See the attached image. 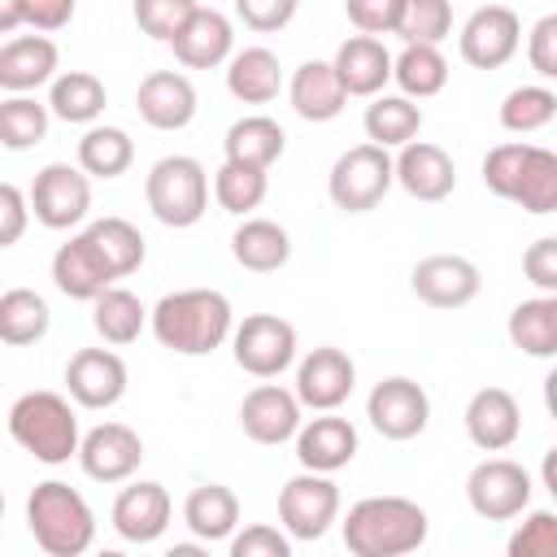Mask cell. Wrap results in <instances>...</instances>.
Segmentation results:
<instances>
[{"mask_svg": "<svg viewBox=\"0 0 557 557\" xmlns=\"http://www.w3.org/2000/svg\"><path fill=\"white\" fill-rule=\"evenodd\" d=\"M152 335L161 348L178 352V357H205L213 348L226 344L231 326V300L213 287H187V292H170L152 305L148 313Z\"/></svg>", "mask_w": 557, "mask_h": 557, "instance_id": "obj_1", "label": "cell"}, {"mask_svg": "<svg viewBox=\"0 0 557 557\" xmlns=\"http://www.w3.org/2000/svg\"><path fill=\"white\" fill-rule=\"evenodd\" d=\"M426 540V509L409 496H366L344 518V548L352 557H409Z\"/></svg>", "mask_w": 557, "mask_h": 557, "instance_id": "obj_2", "label": "cell"}, {"mask_svg": "<svg viewBox=\"0 0 557 557\" xmlns=\"http://www.w3.org/2000/svg\"><path fill=\"white\" fill-rule=\"evenodd\" d=\"M483 183L500 200L522 205L527 213L557 209V152L540 144H496L483 157Z\"/></svg>", "mask_w": 557, "mask_h": 557, "instance_id": "obj_3", "label": "cell"}, {"mask_svg": "<svg viewBox=\"0 0 557 557\" xmlns=\"http://www.w3.org/2000/svg\"><path fill=\"white\" fill-rule=\"evenodd\" d=\"M26 527L35 535V544L48 557H83L96 540V513L83 500V492H74L61 479H48L30 492L26 500Z\"/></svg>", "mask_w": 557, "mask_h": 557, "instance_id": "obj_4", "label": "cell"}, {"mask_svg": "<svg viewBox=\"0 0 557 557\" xmlns=\"http://www.w3.org/2000/svg\"><path fill=\"white\" fill-rule=\"evenodd\" d=\"M9 435L44 466L78 457V418L61 392H26L9 409Z\"/></svg>", "mask_w": 557, "mask_h": 557, "instance_id": "obj_5", "label": "cell"}, {"mask_svg": "<svg viewBox=\"0 0 557 557\" xmlns=\"http://www.w3.org/2000/svg\"><path fill=\"white\" fill-rule=\"evenodd\" d=\"M144 196H148V209L161 226H196L209 209V174L196 157H161L148 178H144Z\"/></svg>", "mask_w": 557, "mask_h": 557, "instance_id": "obj_6", "label": "cell"}, {"mask_svg": "<svg viewBox=\"0 0 557 557\" xmlns=\"http://www.w3.org/2000/svg\"><path fill=\"white\" fill-rule=\"evenodd\" d=\"M392 183H396L392 157L374 144H357V148L339 152L326 174V191H331L335 209H344V213H370L387 196Z\"/></svg>", "mask_w": 557, "mask_h": 557, "instance_id": "obj_7", "label": "cell"}, {"mask_svg": "<svg viewBox=\"0 0 557 557\" xmlns=\"http://www.w3.org/2000/svg\"><path fill=\"white\" fill-rule=\"evenodd\" d=\"M235 366L252 379H278L296 361V326L278 313H248L231 331Z\"/></svg>", "mask_w": 557, "mask_h": 557, "instance_id": "obj_8", "label": "cell"}, {"mask_svg": "<svg viewBox=\"0 0 557 557\" xmlns=\"http://www.w3.org/2000/svg\"><path fill=\"white\" fill-rule=\"evenodd\" d=\"M339 518V487L326 474H296L278 492V531L287 540H322Z\"/></svg>", "mask_w": 557, "mask_h": 557, "instance_id": "obj_9", "label": "cell"}, {"mask_svg": "<svg viewBox=\"0 0 557 557\" xmlns=\"http://www.w3.org/2000/svg\"><path fill=\"white\" fill-rule=\"evenodd\" d=\"M26 205H30V213H35L39 226H48V231H70V226H78V222L87 218V209H91V183H87L83 170L65 165V161H52V165H44V170L35 174Z\"/></svg>", "mask_w": 557, "mask_h": 557, "instance_id": "obj_10", "label": "cell"}, {"mask_svg": "<svg viewBox=\"0 0 557 557\" xmlns=\"http://www.w3.org/2000/svg\"><path fill=\"white\" fill-rule=\"evenodd\" d=\"M466 500L487 522H509L531 505V474L509 457H483L466 479Z\"/></svg>", "mask_w": 557, "mask_h": 557, "instance_id": "obj_11", "label": "cell"}, {"mask_svg": "<svg viewBox=\"0 0 557 557\" xmlns=\"http://www.w3.org/2000/svg\"><path fill=\"white\" fill-rule=\"evenodd\" d=\"M366 418L383 440H413L431 422V396L422 392V383L392 374L366 396Z\"/></svg>", "mask_w": 557, "mask_h": 557, "instance_id": "obj_12", "label": "cell"}, {"mask_svg": "<svg viewBox=\"0 0 557 557\" xmlns=\"http://www.w3.org/2000/svg\"><path fill=\"white\" fill-rule=\"evenodd\" d=\"M518 39H522V22L509 4H483L466 17L461 35H457V48H461V61L474 65V70H500L513 52H518Z\"/></svg>", "mask_w": 557, "mask_h": 557, "instance_id": "obj_13", "label": "cell"}, {"mask_svg": "<svg viewBox=\"0 0 557 557\" xmlns=\"http://www.w3.org/2000/svg\"><path fill=\"white\" fill-rule=\"evenodd\" d=\"M409 287L422 305L431 309H461L479 296L483 287V274L470 257H457V252H431L413 265L409 274Z\"/></svg>", "mask_w": 557, "mask_h": 557, "instance_id": "obj_14", "label": "cell"}, {"mask_svg": "<svg viewBox=\"0 0 557 557\" xmlns=\"http://www.w3.org/2000/svg\"><path fill=\"white\" fill-rule=\"evenodd\" d=\"M352 383H357V366H352V357H348L344 348L322 344V348H313V352L296 366V392H292V396L300 400V409L335 413V409L348 400Z\"/></svg>", "mask_w": 557, "mask_h": 557, "instance_id": "obj_15", "label": "cell"}, {"mask_svg": "<svg viewBox=\"0 0 557 557\" xmlns=\"http://www.w3.org/2000/svg\"><path fill=\"white\" fill-rule=\"evenodd\" d=\"M144 461V440L126 422H100L78 440V466L96 483H122L139 470Z\"/></svg>", "mask_w": 557, "mask_h": 557, "instance_id": "obj_16", "label": "cell"}, {"mask_svg": "<svg viewBox=\"0 0 557 557\" xmlns=\"http://www.w3.org/2000/svg\"><path fill=\"white\" fill-rule=\"evenodd\" d=\"M392 178H396L413 200L435 205V200H448V196H453V187H457V165H453V157H448L440 144L413 139V144H405L400 157L392 161Z\"/></svg>", "mask_w": 557, "mask_h": 557, "instance_id": "obj_17", "label": "cell"}, {"mask_svg": "<svg viewBox=\"0 0 557 557\" xmlns=\"http://www.w3.org/2000/svg\"><path fill=\"white\" fill-rule=\"evenodd\" d=\"M65 387L83 409H109L126 392V366L109 348H78L65 366Z\"/></svg>", "mask_w": 557, "mask_h": 557, "instance_id": "obj_18", "label": "cell"}, {"mask_svg": "<svg viewBox=\"0 0 557 557\" xmlns=\"http://www.w3.org/2000/svg\"><path fill=\"white\" fill-rule=\"evenodd\" d=\"M239 426L257 444H283L300 431V400L278 383H257L239 405Z\"/></svg>", "mask_w": 557, "mask_h": 557, "instance_id": "obj_19", "label": "cell"}, {"mask_svg": "<svg viewBox=\"0 0 557 557\" xmlns=\"http://www.w3.org/2000/svg\"><path fill=\"white\" fill-rule=\"evenodd\" d=\"M170 513H174L170 492L161 483L144 479V483H131V487L117 492V500H113V531L122 540H131V544H152V540L165 535Z\"/></svg>", "mask_w": 557, "mask_h": 557, "instance_id": "obj_20", "label": "cell"}, {"mask_svg": "<svg viewBox=\"0 0 557 557\" xmlns=\"http://www.w3.org/2000/svg\"><path fill=\"white\" fill-rule=\"evenodd\" d=\"M135 109L157 131H183L196 117V87L178 70H152L135 91Z\"/></svg>", "mask_w": 557, "mask_h": 557, "instance_id": "obj_21", "label": "cell"}, {"mask_svg": "<svg viewBox=\"0 0 557 557\" xmlns=\"http://www.w3.org/2000/svg\"><path fill=\"white\" fill-rule=\"evenodd\" d=\"M522 431V409L513 400V392L505 387H479L466 405V435L474 448L483 453H500L518 440Z\"/></svg>", "mask_w": 557, "mask_h": 557, "instance_id": "obj_22", "label": "cell"}, {"mask_svg": "<svg viewBox=\"0 0 557 557\" xmlns=\"http://www.w3.org/2000/svg\"><path fill=\"white\" fill-rule=\"evenodd\" d=\"M357 457V426L348 418L322 413L296 431V461L309 474H335Z\"/></svg>", "mask_w": 557, "mask_h": 557, "instance_id": "obj_23", "label": "cell"}, {"mask_svg": "<svg viewBox=\"0 0 557 557\" xmlns=\"http://www.w3.org/2000/svg\"><path fill=\"white\" fill-rule=\"evenodd\" d=\"M231 44H235V30H231V17L222 9H209V4H196L187 26L170 39L174 57L187 65V70H213L231 57Z\"/></svg>", "mask_w": 557, "mask_h": 557, "instance_id": "obj_24", "label": "cell"}, {"mask_svg": "<svg viewBox=\"0 0 557 557\" xmlns=\"http://www.w3.org/2000/svg\"><path fill=\"white\" fill-rule=\"evenodd\" d=\"M57 61L61 52L48 35H17L0 44V87L13 96H26L57 78Z\"/></svg>", "mask_w": 557, "mask_h": 557, "instance_id": "obj_25", "label": "cell"}, {"mask_svg": "<svg viewBox=\"0 0 557 557\" xmlns=\"http://www.w3.org/2000/svg\"><path fill=\"white\" fill-rule=\"evenodd\" d=\"M344 96H379L383 83L392 78V52L383 48V39H366V35H348L335 48L331 61Z\"/></svg>", "mask_w": 557, "mask_h": 557, "instance_id": "obj_26", "label": "cell"}, {"mask_svg": "<svg viewBox=\"0 0 557 557\" xmlns=\"http://www.w3.org/2000/svg\"><path fill=\"white\" fill-rule=\"evenodd\" d=\"M287 100L296 109V117L305 122H331L344 113L348 96L331 70V61H305L292 70V83H287Z\"/></svg>", "mask_w": 557, "mask_h": 557, "instance_id": "obj_27", "label": "cell"}, {"mask_svg": "<svg viewBox=\"0 0 557 557\" xmlns=\"http://www.w3.org/2000/svg\"><path fill=\"white\" fill-rule=\"evenodd\" d=\"M222 148H226V161H231V165H244V170H261V174H265V170L283 157L287 135H283V126H278L274 117L248 113V117L231 122Z\"/></svg>", "mask_w": 557, "mask_h": 557, "instance_id": "obj_28", "label": "cell"}, {"mask_svg": "<svg viewBox=\"0 0 557 557\" xmlns=\"http://www.w3.org/2000/svg\"><path fill=\"white\" fill-rule=\"evenodd\" d=\"M52 283L70 296V300H96L100 292L117 287L113 274L104 270V261L91 252V244L83 235L65 239L57 252H52Z\"/></svg>", "mask_w": 557, "mask_h": 557, "instance_id": "obj_29", "label": "cell"}, {"mask_svg": "<svg viewBox=\"0 0 557 557\" xmlns=\"http://www.w3.org/2000/svg\"><path fill=\"white\" fill-rule=\"evenodd\" d=\"M183 522L191 527L196 540L213 544V540H231L239 527V496L226 483H200L191 487V496L183 500Z\"/></svg>", "mask_w": 557, "mask_h": 557, "instance_id": "obj_30", "label": "cell"}, {"mask_svg": "<svg viewBox=\"0 0 557 557\" xmlns=\"http://www.w3.org/2000/svg\"><path fill=\"white\" fill-rule=\"evenodd\" d=\"M109 104V91L96 74L87 70H65L52 78V91H48V117H61L70 126H91Z\"/></svg>", "mask_w": 557, "mask_h": 557, "instance_id": "obj_31", "label": "cell"}, {"mask_svg": "<svg viewBox=\"0 0 557 557\" xmlns=\"http://www.w3.org/2000/svg\"><path fill=\"white\" fill-rule=\"evenodd\" d=\"M231 257H235L244 270H252V274H270V270H278V265H287L292 239H287V231H283L278 222H270V218H244V222L235 226V235H231Z\"/></svg>", "mask_w": 557, "mask_h": 557, "instance_id": "obj_32", "label": "cell"}, {"mask_svg": "<svg viewBox=\"0 0 557 557\" xmlns=\"http://www.w3.org/2000/svg\"><path fill=\"white\" fill-rule=\"evenodd\" d=\"M283 87V65L270 48H244L226 65V91L244 104H270Z\"/></svg>", "mask_w": 557, "mask_h": 557, "instance_id": "obj_33", "label": "cell"}, {"mask_svg": "<svg viewBox=\"0 0 557 557\" xmlns=\"http://www.w3.org/2000/svg\"><path fill=\"white\" fill-rule=\"evenodd\" d=\"M83 239H87L91 252L104 261V270L113 274V283L126 278V274H135V270L144 265V252H148L139 226H131L126 218H100V222H91V226L83 231Z\"/></svg>", "mask_w": 557, "mask_h": 557, "instance_id": "obj_34", "label": "cell"}, {"mask_svg": "<svg viewBox=\"0 0 557 557\" xmlns=\"http://www.w3.org/2000/svg\"><path fill=\"white\" fill-rule=\"evenodd\" d=\"M361 126H366V135H370L374 148H383V152L387 148H405L422 131V109L413 100H405V96H374L366 104Z\"/></svg>", "mask_w": 557, "mask_h": 557, "instance_id": "obj_35", "label": "cell"}, {"mask_svg": "<svg viewBox=\"0 0 557 557\" xmlns=\"http://www.w3.org/2000/svg\"><path fill=\"white\" fill-rule=\"evenodd\" d=\"M509 344L527 357H553L557 352V296H531L513 305L509 313Z\"/></svg>", "mask_w": 557, "mask_h": 557, "instance_id": "obj_36", "label": "cell"}, {"mask_svg": "<svg viewBox=\"0 0 557 557\" xmlns=\"http://www.w3.org/2000/svg\"><path fill=\"white\" fill-rule=\"evenodd\" d=\"M52 313H48V300L30 287H9L0 292V344L9 348H26L35 339H44Z\"/></svg>", "mask_w": 557, "mask_h": 557, "instance_id": "obj_37", "label": "cell"}, {"mask_svg": "<svg viewBox=\"0 0 557 557\" xmlns=\"http://www.w3.org/2000/svg\"><path fill=\"white\" fill-rule=\"evenodd\" d=\"M135 161V139L122 126H87L78 139V170L87 178H117Z\"/></svg>", "mask_w": 557, "mask_h": 557, "instance_id": "obj_38", "label": "cell"}, {"mask_svg": "<svg viewBox=\"0 0 557 557\" xmlns=\"http://www.w3.org/2000/svg\"><path fill=\"white\" fill-rule=\"evenodd\" d=\"M144 322H148V309L126 287H109V292H100L91 300V326H96V335L104 344H135Z\"/></svg>", "mask_w": 557, "mask_h": 557, "instance_id": "obj_39", "label": "cell"}, {"mask_svg": "<svg viewBox=\"0 0 557 557\" xmlns=\"http://www.w3.org/2000/svg\"><path fill=\"white\" fill-rule=\"evenodd\" d=\"M392 78L400 83L405 100H426L444 91L448 61L440 48H400V57H392Z\"/></svg>", "mask_w": 557, "mask_h": 557, "instance_id": "obj_40", "label": "cell"}, {"mask_svg": "<svg viewBox=\"0 0 557 557\" xmlns=\"http://www.w3.org/2000/svg\"><path fill=\"white\" fill-rule=\"evenodd\" d=\"M44 135H48V104H39L35 96L0 100V148L26 152V148L44 144Z\"/></svg>", "mask_w": 557, "mask_h": 557, "instance_id": "obj_41", "label": "cell"}, {"mask_svg": "<svg viewBox=\"0 0 557 557\" xmlns=\"http://www.w3.org/2000/svg\"><path fill=\"white\" fill-rule=\"evenodd\" d=\"M448 30H453L448 0H400L396 35L405 39V48H440V39H448Z\"/></svg>", "mask_w": 557, "mask_h": 557, "instance_id": "obj_42", "label": "cell"}, {"mask_svg": "<svg viewBox=\"0 0 557 557\" xmlns=\"http://www.w3.org/2000/svg\"><path fill=\"white\" fill-rule=\"evenodd\" d=\"M557 117V96L548 87H513L505 100H500V126L513 131V135H531V131H544L548 122Z\"/></svg>", "mask_w": 557, "mask_h": 557, "instance_id": "obj_43", "label": "cell"}, {"mask_svg": "<svg viewBox=\"0 0 557 557\" xmlns=\"http://www.w3.org/2000/svg\"><path fill=\"white\" fill-rule=\"evenodd\" d=\"M265 191H270V183L261 170H244V165L222 161V170L213 174V196L226 213H252L265 200Z\"/></svg>", "mask_w": 557, "mask_h": 557, "instance_id": "obj_44", "label": "cell"}, {"mask_svg": "<svg viewBox=\"0 0 557 557\" xmlns=\"http://www.w3.org/2000/svg\"><path fill=\"white\" fill-rule=\"evenodd\" d=\"M505 557H557V513L535 509L522 518V527L509 535Z\"/></svg>", "mask_w": 557, "mask_h": 557, "instance_id": "obj_45", "label": "cell"}, {"mask_svg": "<svg viewBox=\"0 0 557 557\" xmlns=\"http://www.w3.org/2000/svg\"><path fill=\"white\" fill-rule=\"evenodd\" d=\"M191 9H196V0H135V22L157 44H170L187 26Z\"/></svg>", "mask_w": 557, "mask_h": 557, "instance_id": "obj_46", "label": "cell"}, {"mask_svg": "<svg viewBox=\"0 0 557 557\" xmlns=\"http://www.w3.org/2000/svg\"><path fill=\"white\" fill-rule=\"evenodd\" d=\"M226 557H292V540L270 522H252V527L231 535Z\"/></svg>", "mask_w": 557, "mask_h": 557, "instance_id": "obj_47", "label": "cell"}, {"mask_svg": "<svg viewBox=\"0 0 557 557\" xmlns=\"http://www.w3.org/2000/svg\"><path fill=\"white\" fill-rule=\"evenodd\" d=\"M344 13H348V22L357 26V35H366V39H374V35H396L400 0H348Z\"/></svg>", "mask_w": 557, "mask_h": 557, "instance_id": "obj_48", "label": "cell"}, {"mask_svg": "<svg viewBox=\"0 0 557 557\" xmlns=\"http://www.w3.org/2000/svg\"><path fill=\"white\" fill-rule=\"evenodd\" d=\"M235 17H239L248 30L270 35V30L287 26V22L296 17V0H239V4H235Z\"/></svg>", "mask_w": 557, "mask_h": 557, "instance_id": "obj_49", "label": "cell"}, {"mask_svg": "<svg viewBox=\"0 0 557 557\" xmlns=\"http://www.w3.org/2000/svg\"><path fill=\"white\" fill-rule=\"evenodd\" d=\"M522 274H527L544 296H557V239H553V235H540V239L522 252Z\"/></svg>", "mask_w": 557, "mask_h": 557, "instance_id": "obj_50", "label": "cell"}, {"mask_svg": "<svg viewBox=\"0 0 557 557\" xmlns=\"http://www.w3.org/2000/svg\"><path fill=\"white\" fill-rule=\"evenodd\" d=\"M527 61L540 78H557V13L540 17L535 30L527 35Z\"/></svg>", "mask_w": 557, "mask_h": 557, "instance_id": "obj_51", "label": "cell"}, {"mask_svg": "<svg viewBox=\"0 0 557 557\" xmlns=\"http://www.w3.org/2000/svg\"><path fill=\"white\" fill-rule=\"evenodd\" d=\"M74 22V0H22V26L35 35H57Z\"/></svg>", "mask_w": 557, "mask_h": 557, "instance_id": "obj_52", "label": "cell"}, {"mask_svg": "<svg viewBox=\"0 0 557 557\" xmlns=\"http://www.w3.org/2000/svg\"><path fill=\"white\" fill-rule=\"evenodd\" d=\"M30 222V205L13 183H0V248H13L26 235Z\"/></svg>", "mask_w": 557, "mask_h": 557, "instance_id": "obj_53", "label": "cell"}, {"mask_svg": "<svg viewBox=\"0 0 557 557\" xmlns=\"http://www.w3.org/2000/svg\"><path fill=\"white\" fill-rule=\"evenodd\" d=\"M22 26V0H0V35Z\"/></svg>", "mask_w": 557, "mask_h": 557, "instance_id": "obj_54", "label": "cell"}, {"mask_svg": "<svg viewBox=\"0 0 557 557\" xmlns=\"http://www.w3.org/2000/svg\"><path fill=\"white\" fill-rule=\"evenodd\" d=\"M161 557H209V548H205V544H174V548H165Z\"/></svg>", "mask_w": 557, "mask_h": 557, "instance_id": "obj_55", "label": "cell"}, {"mask_svg": "<svg viewBox=\"0 0 557 557\" xmlns=\"http://www.w3.org/2000/svg\"><path fill=\"white\" fill-rule=\"evenodd\" d=\"M96 557H126V553H117V548H100Z\"/></svg>", "mask_w": 557, "mask_h": 557, "instance_id": "obj_56", "label": "cell"}, {"mask_svg": "<svg viewBox=\"0 0 557 557\" xmlns=\"http://www.w3.org/2000/svg\"><path fill=\"white\" fill-rule=\"evenodd\" d=\"M0 513H4V492H0Z\"/></svg>", "mask_w": 557, "mask_h": 557, "instance_id": "obj_57", "label": "cell"}]
</instances>
